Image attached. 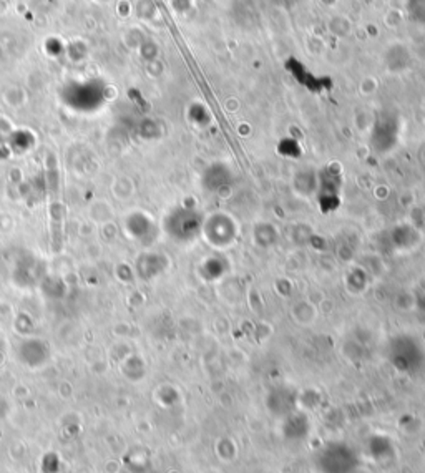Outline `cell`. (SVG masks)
I'll list each match as a JSON object with an SVG mask.
<instances>
[{"instance_id": "cell-2", "label": "cell", "mask_w": 425, "mask_h": 473, "mask_svg": "<svg viewBox=\"0 0 425 473\" xmlns=\"http://www.w3.org/2000/svg\"><path fill=\"white\" fill-rule=\"evenodd\" d=\"M18 357L25 365L37 369V367L45 365L50 359V349L47 344L40 339H29L24 341L18 347Z\"/></svg>"}, {"instance_id": "cell-3", "label": "cell", "mask_w": 425, "mask_h": 473, "mask_svg": "<svg viewBox=\"0 0 425 473\" xmlns=\"http://www.w3.org/2000/svg\"><path fill=\"white\" fill-rule=\"evenodd\" d=\"M6 413H7V403H6V401H4V399H0V420L6 417Z\"/></svg>"}, {"instance_id": "cell-1", "label": "cell", "mask_w": 425, "mask_h": 473, "mask_svg": "<svg viewBox=\"0 0 425 473\" xmlns=\"http://www.w3.org/2000/svg\"><path fill=\"white\" fill-rule=\"evenodd\" d=\"M168 221L182 223V226L168 229V233L172 234L175 240L179 241L195 240L203 224L201 216L198 214L195 209H177L175 213H172V216H170Z\"/></svg>"}]
</instances>
